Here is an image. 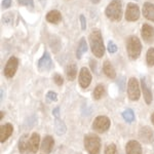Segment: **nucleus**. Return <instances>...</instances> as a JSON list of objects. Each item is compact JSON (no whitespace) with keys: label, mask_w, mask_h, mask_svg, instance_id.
Here are the masks:
<instances>
[{"label":"nucleus","mask_w":154,"mask_h":154,"mask_svg":"<svg viewBox=\"0 0 154 154\" xmlns=\"http://www.w3.org/2000/svg\"><path fill=\"white\" fill-rule=\"evenodd\" d=\"M93 128L98 133H105L110 128V120L107 116H98L94 121Z\"/></svg>","instance_id":"423d86ee"},{"label":"nucleus","mask_w":154,"mask_h":154,"mask_svg":"<svg viewBox=\"0 0 154 154\" xmlns=\"http://www.w3.org/2000/svg\"><path fill=\"white\" fill-rule=\"evenodd\" d=\"M139 137L140 139L145 143H152L154 141L153 131L149 126H144L139 131Z\"/></svg>","instance_id":"f8f14e48"},{"label":"nucleus","mask_w":154,"mask_h":154,"mask_svg":"<svg viewBox=\"0 0 154 154\" xmlns=\"http://www.w3.org/2000/svg\"><path fill=\"white\" fill-rule=\"evenodd\" d=\"M39 1L41 2V4H42V5H44V4H45V1H46V0H39Z\"/></svg>","instance_id":"58836bf2"},{"label":"nucleus","mask_w":154,"mask_h":154,"mask_svg":"<svg viewBox=\"0 0 154 154\" xmlns=\"http://www.w3.org/2000/svg\"><path fill=\"white\" fill-rule=\"evenodd\" d=\"M54 82L58 84V85H62L64 82L63 77H62L61 75H59V74H56V75L54 76Z\"/></svg>","instance_id":"7c9ffc66"},{"label":"nucleus","mask_w":154,"mask_h":154,"mask_svg":"<svg viewBox=\"0 0 154 154\" xmlns=\"http://www.w3.org/2000/svg\"><path fill=\"white\" fill-rule=\"evenodd\" d=\"M88 51V44H86L85 38H81L80 41H79L78 48H77L76 51V58L77 59H81L82 54Z\"/></svg>","instance_id":"4be33fe9"},{"label":"nucleus","mask_w":154,"mask_h":154,"mask_svg":"<svg viewBox=\"0 0 154 154\" xmlns=\"http://www.w3.org/2000/svg\"><path fill=\"white\" fill-rule=\"evenodd\" d=\"M126 154H142V147L137 141H130L125 147Z\"/></svg>","instance_id":"4468645a"},{"label":"nucleus","mask_w":154,"mask_h":154,"mask_svg":"<svg viewBox=\"0 0 154 154\" xmlns=\"http://www.w3.org/2000/svg\"><path fill=\"white\" fill-rule=\"evenodd\" d=\"M104 91H105V89H104V86L102 85V84L97 85V88H95V91H94V99L100 100L104 95Z\"/></svg>","instance_id":"a878e982"},{"label":"nucleus","mask_w":154,"mask_h":154,"mask_svg":"<svg viewBox=\"0 0 154 154\" xmlns=\"http://www.w3.org/2000/svg\"><path fill=\"white\" fill-rule=\"evenodd\" d=\"M122 117L125 118V120L126 122H128V123L133 122V121L135 120V114H134V111L131 110V109H128V110H125V112L122 113Z\"/></svg>","instance_id":"393cba45"},{"label":"nucleus","mask_w":154,"mask_h":154,"mask_svg":"<svg viewBox=\"0 0 154 154\" xmlns=\"http://www.w3.org/2000/svg\"><path fill=\"white\" fill-rule=\"evenodd\" d=\"M105 14L107 18L111 21L118 22L122 18V6L120 0H112L107 6Z\"/></svg>","instance_id":"f03ea898"},{"label":"nucleus","mask_w":154,"mask_h":154,"mask_svg":"<svg viewBox=\"0 0 154 154\" xmlns=\"http://www.w3.org/2000/svg\"><path fill=\"white\" fill-rule=\"evenodd\" d=\"M46 98H48L49 101H54V102H56L57 100H58V98H57V94L54 93V91H48V95H46Z\"/></svg>","instance_id":"2f4dec72"},{"label":"nucleus","mask_w":154,"mask_h":154,"mask_svg":"<svg viewBox=\"0 0 154 154\" xmlns=\"http://www.w3.org/2000/svg\"><path fill=\"white\" fill-rule=\"evenodd\" d=\"M89 43L93 54L97 58H102L105 53V46H104L103 38H102L101 31L99 29H94L89 35Z\"/></svg>","instance_id":"f257e3e1"},{"label":"nucleus","mask_w":154,"mask_h":154,"mask_svg":"<svg viewBox=\"0 0 154 154\" xmlns=\"http://www.w3.org/2000/svg\"><path fill=\"white\" fill-rule=\"evenodd\" d=\"M39 142H40V137L37 133L32 134L29 141V150L30 154H36L39 148Z\"/></svg>","instance_id":"ddd939ff"},{"label":"nucleus","mask_w":154,"mask_h":154,"mask_svg":"<svg viewBox=\"0 0 154 154\" xmlns=\"http://www.w3.org/2000/svg\"><path fill=\"white\" fill-rule=\"evenodd\" d=\"M11 0H3V2H2V7L3 8H8L9 6H11Z\"/></svg>","instance_id":"72a5a7b5"},{"label":"nucleus","mask_w":154,"mask_h":154,"mask_svg":"<svg viewBox=\"0 0 154 154\" xmlns=\"http://www.w3.org/2000/svg\"><path fill=\"white\" fill-rule=\"evenodd\" d=\"M12 131H14V128L11 123H6V125L1 126V128H0V141H1V143H4L11 137Z\"/></svg>","instance_id":"dca6fc26"},{"label":"nucleus","mask_w":154,"mask_h":154,"mask_svg":"<svg viewBox=\"0 0 154 154\" xmlns=\"http://www.w3.org/2000/svg\"><path fill=\"white\" fill-rule=\"evenodd\" d=\"M105 154H117V149L114 144H109L105 149Z\"/></svg>","instance_id":"cd10ccee"},{"label":"nucleus","mask_w":154,"mask_h":154,"mask_svg":"<svg viewBox=\"0 0 154 154\" xmlns=\"http://www.w3.org/2000/svg\"><path fill=\"white\" fill-rule=\"evenodd\" d=\"M143 14L149 21L154 22V4L146 2L143 5Z\"/></svg>","instance_id":"a211bd4d"},{"label":"nucleus","mask_w":154,"mask_h":154,"mask_svg":"<svg viewBox=\"0 0 154 154\" xmlns=\"http://www.w3.org/2000/svg\"><path fill=\"white\" fill-rule=\"evenodd\" d=\"M108 51L110 54H114L117 51V46H116V44L113 41L108 42Z\"/></svg>","instance_id":"c85d7f7f"},{"label":"nucleus","mask_w":154,"mask_h":154,"mask_svg":"<svg viewBox=\"0 0 154 154\" xmlns=\"http://www.w3.org/2000/svg\"><path fill=\"white\" fill-rule=\"evenodd\" d=\"M18 2L21 5H26V6H33L34 1L33 0H18Z\"/></svg>","instance_id":"c756f323"},{"label":"nucleus","mask_w":154,"mask_h":154,"mask_svg":"<svg viewBox=\"0 0 154 154\" xmlns=\"http://www.w3.org/2000/svg\"><path fill=\"white\" fill-rule=\"evenodd\" d=\"M18 66H19V60L16 57H11L9 58V60L7 61L5 68H4V75L7 78H11L14 76L17 70H18Z\"/></svg>","instance_id":"0eeeda50"},{"label":"nucleus","mask_w":154,"mask_h":154,"mask_svg":"<svg viewBox=\"0 0 154 154\" xmlns=\"http://www.w3.org/2000/svg\"><path fill=\"white\" fill-rule=\"evenodd\" d=\"M146 60H147L148 66H154V48H151L148 49Z\"/></svg>","instance_id":"bb28decb"},{"label":"nucleus","mask_w":154,"mask_h":154,"mask_svg":"<svg viewBox=\"0 0 154 154\" xmlns=\"http://www.w3.org/2000/svg\"><path fill=\"white\" fill-rule=\"evenodd\" d=\"M126 51H128V56L131 59L136 60L139 58L142 51V44H141L140 39L137 36H130L126 41Z\"/></svg>","instance_id":"7ed1b4c3"},{"label":"nucleus","mask_w":154,"mask_h":154,"mask_svg":"<svg viewBox=\"0 0 154 154\" xmlns=\"http://www.w3.org/2000/svg\"><path fill=\"white\" fill-rule=\"evenodd\" d=\"M0 113H1V119H2V118H3V114H4V113H3V112H0Z\"/></svg>","instance_id":"ea45409f"},{"label":"nucleus","mask_w":154,"mask_h":154,"mask_svg":"<svg viewBox=\"0 0 154 154\" xmlns=\"http://www.w3.org/2000/svg\"><path fill=\"white\" fill-rule=\"evenodd\" d=\"M61 20H62L61 12H60L59 11H56V9L51 11L48 14H46V21L49 22V23L57 24V23H59Z\"/></svg>","instance_id":"aec40b11"},{"label":"nucleus","mask_w":154,"mask_h":154,"mask_svg":"<svg viewBox=\"0 0 154 154\" xmlns=\"http://www.w3.org/2000/svg\"><path fill=\"white\" fill-rule=\"evenodd\" d=\"M54 128H56V133L58 134L59 136L65 134L66 125H65V123H64L62 120H60L59 118H57L56 121H54Z\"/></svg>","instance_id":"b1692460"},{"label":"nucleus","mask_w":154,"mask_h":154,"mask_svg":"<svg viewBox=\"0 0 154 154\" xmlns=\"http://www.w3.org/2000/svg\"><path fill=\"white\" fill-rule=\"evenodd\" d=\"M84 147L89 154H99L101 149V139L96 135L84 137Z\"/></svg>","instance_id":"20e7f679"},{"label":"nucleus","mask_w":154,"mask_h":154,"mask_svg":"<svg viewBox=\"0 0 154 154\" xmlns=\"http://www.w3.org/2000/svg\"><path fill=\"white\" fill-rule=\"evenodd\" d=\"M60 109L59 108H56L53 111V114H54V116H56L57 118H59V116H60Z\"/></svg>","instance_id":"f704fd0d"},{"label":"nucleus","mask_w":154,"mask_h":154,"mask_svg":"<svg viewBox=\"0 0 154 154\" xmlns=\"http://www.w3.org/2000/svg\"><path fill=\"white\" fill-rule=\"evenodd\" d=\"M91 2H93V3H99V2L101 1V0H91Z\"/></svg>","instance_id":"e433bc0d"},{"label":"nucleus","mask_w":154,"mask_h":154,"mask_svg":"<svg viewBox=\"0 0 154 154\" xmlns=\"http://www.w3.org/2000/svg\"><path fill=\"white\" fill-rule=\"evenodd\" d=\"M141 85H142V91H143V94H144V99H145L146 103L148 104H151L152 102V93H151L150 88H148L147 83H146V80L145 79H142L141 80Z\"/></svg>","instance_id":"6ab92c4d"},{"label":"nucleus","mask_w":154,"mask_h":154,"mask_svg":"<svg viewBox=\"0 0 154 154\" xmlns=\"http://www.w3.org/2000/svg\"><path fill=\"white\" fill-rule=\"evenodd\" d=\"M66 74H67V78L69 79L70 81H73L74 79L76 78V75H77V67L75 64H69L67 66V69H66Z\"/></svg>","instance_id":"412c9836"},{"label":"nucleus","mask_w":154,"mask_h":154,"mask_svg":"<svg viewBox=\"0 0 154 154\" xmlns=\"http://www.w3.org/2000/svg\"><path fill=\"white\" fill-rule=\"evenodd\" d=\"M80 23H81V29L85 30L86 29V21H85V18H84L83 14L80 16Z\"/></svg>","instance_id":"473e14b6"},{"label":"nucleus","mask_w":154,"mask_h":154,"mask_svg":"<svg viewBox=\"0 0 154 154\" xmlns=\"http://www.w3.org/2000/svg\"><path fill=\"white\" fill-rule=\"evenodd\" d=\"M142 37L147 43H152L154 41V29L150 25L144 24L142 26Z\"/></svg>","instance_id":"9b49d317"},{"label":"nucleus","mask_w":154,"mask_h":154,"mask_svg":"<svg viewBox=\"0 0 154 154\" xmlns=\"http://www.w3.org/2000/svg\"><path fill=\"white\" fill-rule=\"evenodd\" d=\"M29 138L28 135H23L19 141V150L21 154H29Z\"/></svg>","instance_id":"f3484780"},{"label":"nucleus","mask_w":154,"mask_h":154,"mask_svg":"<svg viewBox=\"0 0 154 154\" xmlns=\"http://www.w3.org/2000/svg\"><path fill=\"white\" fill-rule=\"evenodd\" d=\"M78 154H80V153H78Z\"/></svg>","instance_id":"a19ab883"},{"label":"nucleus","mask_w":154,"mask_h":154,"mask_svg":"<svg viewBox=\"0 0 154 154\" xmlns=\"http://www.w3.org/2000/svg\"><path fill=\"white\" fill-rule=\"evenodd\" d=\"M128 98L131 101H138L140 99V88H139V82L136 78L131 77L128 80Z\"/></svg>","instance_id":"39448f33"},{"label":"nucleus","mask_w":154,"mask_h":154,"mask_svg":"<svg viewBox=\"0 0 154 154\" xmlns=\"http://www.w3.org/2000/svg\"><path fill=\"white\" fill-rule=\"evenodd\" d=\"M54 146V139L51 138V136H46L45 138L43 139V141H42V144H41L42 152L45 153V154H49V153L51 152V151H53Z\"/></svg>","instance_id":"2eb2a0df"},{"label":"nucleus","mask_w":154,"mask_h":154,"mask_svg":"<svg viewBox=\"0 0 154 154\" xmlns=\"http://www.w3.org/2000/svg\"><path fill=\"white\" fill-rule=\"evenodd\" d=\"M140 18V9L137 4L135 3H128L125 11V19L126 21L135 22Z\"/></svg>","instance_id":"6e6552de"},{"label":"nucleus","mask_w":154,"mask_h":154,"mask_svg":"<svg viewBox=\"0 0 154 154\" xmlns=\"http://www.w3.org/2000/svg\"><path fill=\"white\" fill-rule=\"evenodd\" d=\"M91 74L88 68L83 67L81 68L80 73H79V84L82 88H86L91 84Z\"/></svg>","instance_id":"1a4fd4ad"},{"label":"nucleus","mask_w":154,"mask_h":154,"mask_svg":"<svg viewBox=\"0 0 154 154\" xmlns=\"http://www.w3.org/2000/svg\"><path fill=\"white\" fill-rule=\"evenodd\" d=\"M151 121H152V123L154 125V113L152 114V116H151Z\"/></svg>","instance_id":"4c0bfd02"},{"label":"nucleus","mask_w":154,"mask_h":154,"mask_svg":"<svg viewBox=\"0 0 154 154\" xmlns=\"http://www.w3.org/2000/svg\"><path fill=\"white\" fill-rule=\"evenodd\" d=\"M120 82H121V86H120V89H121V91H123V88H125V86H123V83H125V78H123V77H122V78L120 79Z\"/></svg>","instance_id":"c9c22d12"},{"label":"nucleus","mask_w":154,"mask_h":154,"mask_svg":"<svg viewBox=\"0 0 154 154\" xmlns=\"http://www.w3.org/2000/svg\"><path fill=\"white\" fill-rule=\"evenodd\" d=\"M51 66H53V63H51V57H49L48 53H45L38 61V70L40 72H48L51 70Z\"/></svg>","instance_id":"9d476101"},{"label":"nucleus","mask_w":154,"mask_h":154,"mask_svg":"<svg viewBox=\"0 0 154 154\" xmlns=\"http://www.w3.org/2000/svg\"><path fill=\"white\" fill-rule=\"evenodd\" d=\"M103 71L104 73L106 74V76H108L109 78H115L116 76V73H115V70H114L113 66L111 65L110 63H109L108 61H106L105 63H104V66H103Z\"/></svg>","instance_id":"5701e85b"}]
</instances>
